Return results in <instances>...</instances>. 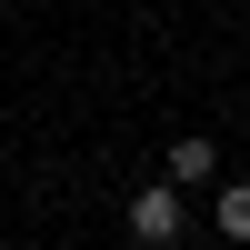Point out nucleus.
Segmentation results:
<instances>
[{
	"mask_svg": "<svg viewBox=\"0 0 250 250\" xmlns=\"http://www.w3.org/2000/svg\"><path fill=\"white\" fill-rule=\"evenodd\" d=\"M130 240H140V250L180 240V200H170V190H140V200H130Z\"/></svg>",
	"mask_w": 250,
	"mask_h": 250,
	"instance_id": "f257e3e1",
	"label": "nucleus"
},
{
	"mask_svg": "<svg viewBox=\"0 0 250 250\" xmlns=\"http://www.w3.org/2000/svg\"><path fill=\"white\" fill-rule=\"evenodd\" d=\"M210 170H220V150H210V140L190 130V140H180V150H170V180H210Z\"/></svg>",
	"mask_w": 250,
	"mask_h": 250,
	"instance_id": "f03ea898",
	"label": "nucleus"
},
{
	"mask_svg": "<svg viewBox=\"0 0 250 250\" xmlns=\"http://www.w3.org/2000/svg\"><path fill=\"white\" fill-rule=\"evenodd\" d=\"M220 230H230V240H250V190H220Z\"/></svg>",
	"mask_w": 250,
	"mask_h": 250,
	"instance_id": "7ed1b4c3",
	"label": "nucleus"
}]
</instances>
